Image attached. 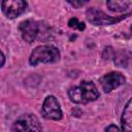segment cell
I'll return each instance as SVG.
<instances>
[{
  "label": "cell",
  "mask_w": 132,
  "mask_h": 132,
  "mask_svg": "<svg viewBox=\"0 0 132 132\" xmlns=\"http://www.w3.org/2000/svg\"><path fill=\"white\" fill-rule=\"evenodd\" d=\"M68 96L76 104H86L99 98V92L92 81H81L78 86L69 89Z\"/></svg>",
  "instance_id": "obj_1"
},
{
  "label": "cell",
  "mask_w": 132,
  "mask_h": 132,
  "mask_svg": "<svg viewBox=\"0 0 132 132\" xmlns=\"http://www.w3.org/2000/svg\"><path fill=\"white\" fill-rule=\"evenodd\" d=\"M60 59V52L54 45H39L32 52L29 63L36 66L39 63H55Z\"/></svg>",
  "instance_id": "obj_2"
},
{
  "label": "cell",
  "mask_w": 132,
  "mask_h": 132,
  "mask_svg": "<svg viewBox=\"0 0 132 132\" xmlns=\"http://www.w3.org/2000/svg\"><path fill=\"white\" fill-rule=\"evenodd\" d=\"M13 132H42L39 120L31 113L22 114L12 125Z\"/></svg>",
  "instance_id": "obj_3"
},
{
  "label": "cell",
  "mask_w": 132,
  "mask_h": 132,
  "mask_svg": "<svg viewBox=\"0 0 132 132\" xmlns=\"http://www.w3.org/2000/svg\"><path fill=\"white\" fill-rule=\"evenodd\" d=\"M130 13L120 15V16H110L104 13L102 10L97 9L96 7H91L87 10V19L88 21L95 26H106L118 23L124 19H126Z\"/></svg>",
  "instance_id": "obj_4"
},
{
  "label": "cell",
  "mask_w": 132,
  "mask_h": 132,
  "mask_svg": "<svg viewBox=\"0 0 132 132\" xmlns=\"http://www.w3.org/2000/svg\"><path fill=\"white\" fill-rule=\"evenodd\" d=\"M42 114L45 119L58 121L62 119V110L56 97L47 96L42 104Z\"/></svg>",
  "instance_id": "obj_5"
},
{
  "label": "cell",
  "mask_w": 132,
  "mask_h": 132,
  "mask_svg": "<svg viewBox=\"0 0 132 132\" xmlns=\"http://www.w3.org/2000/svg\"><path fill=\"white\" fill-rule=\"evenodd\" d=\"M2 11L8 19H15L22 14L27 7V2L23 0H8L2 1Z\"/></svg>",
  "instance_id": "obj_6"
},
{
  "label": "cell",
  "mask_w": 132,
  "mask_h": 132,
  "mask_svg": "<svg viewBox=\"0 0 132 132\" xmlns=\"http://www.w3.org/2000/svg\"><path fill=\"white\" fill-rule=\"evenodd\" d=\"M125 77L120 72H109L100 78V84L105 93H109L112 90L119 88L125 84Z\"/></svg>",
  "instance_id": "obj_7"
},
{
  "label": "cell",
  "mask_w": 132,
  "mask_h": 132,
  "mask_svg": "<svg viewBox=\"0 0 132 132\" xmlns=\"http://www.w3.org/2000/svg\"><path fill=\"white\" fill-rule=\"evenodd\" d=\"M20 32L22 35V38L27 42H33L35 38L38 35L39 32V26L38 23L33 20H26L20 24Z\"/></svg>",
  "instance_id": "obj_8"
},
{
  "label": "cell",
  "mask_w": 132,
  "mask_h": 132,
  "mask_svg": "<svg viewBox=\"0 0 132 132\" xmlns=\"http://www.w3.org/2000/svg\"><path fill=\"white\" fill-rule=\"evenodd\" d=\"M121 122L123 132H132V98L124 107Z\"/></svg>",
  "instance_id": "obj_9"
},
{
  "label": "cell",
  "mask_w": 132,
  "mask_h": 132,
  "mask_svg": "<svg viewBox=\"0 0 132 132\" xmlns=\"http://www.w3.org/2000/svg\"><path fill=\"white\" fill-rule=\"evenodd\" d=\"M106 6L109 10L113 12H125L128 9L132 8V1L122 0V1H107Z\"/></svg>",
  "instance_id": "obj_10"
},
{
  "label": "cell",
  "mask_w": 132,
  "mask_h": 132,
  "mask_svg": "<svg viewBox=\"0 0 132 132\" xmlns=\"http://www.w3.org/2000/svg\"><path fill=\"white\" fill-rule=\"evenodd\" d=\"M68 26H69L70 28H72V29H78L79 31H82V30H85V28H86L85 24L81 23V22H79L76 18L70 19L69 22H68Z\"/></svg>",
  "instance_id": "obj_11"
},
{
  "label": "cell",
  "mask_w": 132,
  "mask_h": 132,
  "mask_svg": "<svg viewBox=\"0 0 132 132\" xmlns=\"http://www.w3.org/2000/svg\"><path fill=\"white\" fill-rule=\"evenodd\" d=\"M106 132H123V130H121L118 126L116 125H109L106 128Z\"/></svg>",
  "instance_id": "obj_12"
},
{
  "label": "cell",
  "mask_w": 132,
  "mask_h": 132,
  "mask_svg": "<svg viewBox=\"0 0 132 132\" xmlns=\"http://www.w3.org/2000/svg\"><path fill=\"white\" fill-rule=\"evenodd\" d=\"M88 1H68L69 4H71L72 6H74L75 8H78L80 6H82L84 4H86Z\"/></svg>",
  "instance_id": "obj_13"
},
{
  "label": "cell",
  "mask_w": 132,
  "mask_h": 132,
  "mask_svg": "<svg viewBox=\"0 0 132 132\" xmlns=\"http://www.w3.org/2000/svg\"><path fill=\"white\" fill-rule=\"evenodd\" d=\"M1 57H2V63H1V66H3V65H4V58H5L3 53H1Z\"/></svg>",
  "instance_id": "obj_14"
},
{
  "label": "cell",
  "mask_w": 132,
  "mask_h": 132,
  "mask_svg": "<svg viewBox=\"0 0 132 132\" xmlns=\"http://www.w3.org/2000/svg\"><path fill=\"white\" fill-rule=\"evenodd\" d=\"M131 31H132V27H131Z\"/></svg>",
  "instance_id": "obj_15"
}]
</instances>
